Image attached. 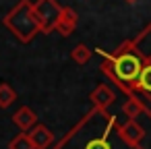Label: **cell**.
<instances>
[{
    "instance_id": "obj_1",
    "label": "cell",
    "mask_w": 151,
    "mask_h": 149,
    "mask_svg": "<svg viewBox=\"0 0 151 149\" xmlns=\"http://www.w3.org/2000/svg\"><path fill=\"white\" fill-rule=\"evenodd\" d=\"M52 149H143L124 141L120 122L108 110L91 108Z\"/></svg>"
},
{
    "instance_id": "obj_2",
    "label": "cell",
    "mask_w": 151,
    "mask_h": 149,
    "mask_svg": "<svg viewBox=\"0 0 151 149\" xmlns=\"http://www.w3.org/2000/svg\"><path fill=\"white\" fill-rule=\"evenodd\" d=\"M99 58H101V73L108 75V79L112 83H116V87L120 91L128 95H134L132 93V87L143 71V64H145V54L137 48V44L132 40H126L124 44H120L116 48V52H106L101 48H95L93 50Z\"/></svg>"
},
{
    "instance_id": "obj_3",
    "label": "cell",
    "mask_w": 151,
    "mask_h": 149,
    "mask_svg": "<svg viewBox=\"0 0 151 149\" xmlns=\"http://www.w3.org/2000/svg\"><path fill=\"white\" fill-rule=\"evenodd\" d=\"M4 27L23 44H29L37 33H42V25L33 13V2L31 0H19V2L6 13L2 19Z\"/></svg>"
},
{
    "instance_id": "obj_4",
    "label": "cell",
    "mask_w": 151,
    "mask_h": 149,
    "mask_svg": "<svg viewBox=\"0 0 151 149\" xmlns=\"http://www.w3.org/2000/svg\"><path fill=\"white\" fill-rule=\"evenodd\" d=\"M33 13L42 25V33H52L56 29V23L60 19L62 6L56 0H35L33 2Z\"/></svg>"
},
{
    "instance_id": "obj_5",
    "label": "cell",
    "mask_w": 151,
    "mask_h": 149,
    "mask_svg": "<svg viewBox=\"0 0 151 149\" xmlns=\"http://www.w3.org/2000/svg\"><path fill=\"white\" fill-rule=\"evenodd\" d=\"M27 137H29L33 149H50V147L56 145L54 132H52L48 126H44V124H35V126L27 132Z\"/></svg>"
},
{
    "instance_id": "obj_6",
    "label": "cell",
    "mask_w": 151,
    "mask_h": 149,
    "mask_svg": "<svg viewBox=\"0 0 151 149\" xmlns=\"http://www.w3.org/2000/svg\"><path fill=\"white\" fill-rule=\"evenodd\" d=\"M89 99H91L93 108H97V110H108V108L114 104L116 93H114V89H112L110 85L99 83V85H97V87L89 93Z\"/></svg>"
},
{
    "instance_id": "obj_7",
    "label": "cell",
    "mask_w": 151,
    "mask_h": 149,
    "mask_svg": "<svg viewBox=\"0 0 151 149\" xmlns=\"http://www.w3.org/2000/svg\"><path fill=\"white\" fill-rule=\"evenodd\" d=\"M77 23H79V13H77L73 6H62L60 19H58L54 31H58L62 37H68V35L77 29Z\"/></svg>"
},
{
    "instance_id": "obj_8",
    "label": "cell",
    "mask_w": 151,
    "mask_h": 149,
    "mask_svg": "<svg viewBox=\"0 0 151 149\" xmlns=\"http://www.w3.org/2000/svg\"><path fill=\"white\" fill-rule=\"evenodd\" d=\"M132 93L134 95H143L145 99L151 101V56L145 58V64H143V71L132 87Z\"/></svg>"
},
{
    "instance_id": "obj_9",
    "label": "cell",
    "mask_w": 151,
    "mask_h": 149,
    "mask_svg": "<svg viewBox=\"0 0 151 149\" xmlns=\"http://www.w3.org/2000/svg\"><path fill=\"white\" fill-rule=\"evenodd\" d=\"M13 122L21 132H29L35 124H37V114L29 108V106H21L15 114H13Z\"/></svg>"
},
{
    "instance_id": "obj_10",
    "label": "cell",
    "mask_w": 151,
    "mask_h": 149,
    "mask_svg": "<svg viewBox=\"0 0 151 149\" xmlns=\"http://www.w3.org/2000/svg\"><path fill=\"white\" fill-rule=\"evenodd\" d=\"M120 132H122L124 141H128L134 147H141V141L145 139V128L137 120H126L124 124H120Z\"/></svg>"
},
{
    "instance_id": "obj_11",
    "label": "cell",
    "mask_w": 151,
    "mask_h": 149,
    "mask_svg": "<svg viewBox=\"0 0 151 149\" xmlns=\"http://www.w3.org/2000/svg\"><path fill=\"white\" fill-rule=\"evenodd\" d=\"M122 112H124V116H128V120H137L141 114L147 112V106L143 104V99L139 95H128L126 101L122 104Z\"/></svg>"
},
{
    "instance_id": "obj_12",
    "label": "cell",
    "mask_w": 151,
    "mask_h": 149,
    "mask_svg": "<svg viewBox=\"0 0 151 149\" xmlns=\"http://www.w3.org/2000/svg\"><path fill=\"white\" fill-rule=\"evenodd\" d=\"M91 56H93V50H89L85 44H79V46H75L73 48V52H70V58H73V62H77V64H87L89 60H91Z\"/></svg>"
},
{
    "instance_id": "obj_13",
    "label": "cell",
    "mask_w": 151,
    "mask_h": 149,
    "mask_svg": "<svg viewBox=\"0 0 151 149\" xmlns=\"http://www.w3.org/2000/svg\"><path fill=\"white\" fill-rule=\"evenodd\" d=\"M17 99V91L9 83H0V108H9Z\"/></svg>"
},
{
    "instance_id": "obj_14",
    "label": "cell",
    "mask_w": 151,
    "mask_h": 149,
    "mask_svg": "<svg viewBox=\"0 0 151 149\" xmlns=\"http://www.w3.org/2000/svg\"><path fill=\"white\" fill-rule=\"evenodd\" d=\"M9 149H33V145H31L27 132H19V135L9 143Z\"/></svg>"
},
{
    "instance_id": "obj_15",
    "label": "cell",
    "mask_w": 151,
    "mask_h": 149,
    "mask_svg": "<svg viewBox=\"0 0 151 149\" xmlns=\"http://www.w3.org/2000/svg\"><path fill=\"white\" fill-rule=\"evenodd\" d=\"M126 4H134V2H139V0H124Z\"/></svg>"
}]
</instances>
